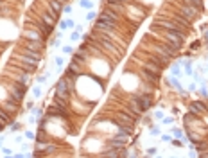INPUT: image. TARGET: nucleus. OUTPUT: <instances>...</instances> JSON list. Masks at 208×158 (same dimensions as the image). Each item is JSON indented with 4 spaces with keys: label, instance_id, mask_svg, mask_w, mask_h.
<instances>
[{
    "label": "nucleus",
    "instance_id": "obj_1",
    "mask_svg": "<svg viewBox=\"0 0 208 158\" xmlns=\"http://www.w3.org/2000/svg\"><path fill=\"white\" fill-rule=\"evenodd\" d=\"M97 23H99V27H106V29H110V27H113L115 18L111 16V15H110V13H102Z\"/></svg>",
    "mask_w": 208,
    "mask_h": 158
},
{
    "label": "nucleus",
    "instance_id": "obj_2",
    "mask_svg": "<svg viewBox=\"0 0 208 158\" xmlns=\"http://www.w3.org/2000/svg\"><path fill=\"white\" fill-rule=\"evenodd\" d=\"M136 102L140 104V106H138L140 110H145V108L149 106V99H147V97H140V99H138V101H136Z\"/></svg>",
    "mask_w": 208,
    "mask_h": 158
}]
</instances>
